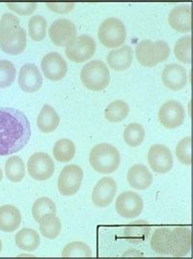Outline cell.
I'll use <instances>...</instances> for the list:
<instances>
[{"label":"cell","mask_w":193,"mask_h":259,"mask_svg":"<svg viewBox=\"0 0 193 259\" xmlns=\"http://www.w3.org/2000/svg\"><path fill=\"white\" fill-rule=\"evenodd\" d=\"M31 138L26 115L17 108H0V156L22 150Z\"/></svg>","instance_id":"cell-1"},{"label":"cell","mask_w":193,"mask_h":259,"mask_svg":"<svg viewBox=\"0 0 193 259\" xmlns=\"http://www.w3.org/2000/svg\"><path fill=\"white\" fill-rule=\"evenodd\" d=\"M27 43L26 32L14 14H3L0 20V49L9 55L22 54Z\"/></svg>","instance_id":"cell-2"},{"label":"cell","mask_w":193,"mask_h":259,"mask_svg":"<svg viewBox=\"0 0 193 259\" xmlns=\"http://www.w3.org/2000/svg\"><path fill=\"white\" fill-rule=\"evenodd\" d=\"M89 162L96 172L111 174L118 169L121 156L118 149L112 144L101 143L90 152Z\"/></svg>","instance_id":"cell-3"},{"label":"cell","mask_w":193,"mask_h":259,"mask_svg":"<svg viewBox=\"0 0 193 259\" xmlns=\"http://www.w3.org/2000/svg\"><path fill=\"white\" fill-rule=\"evenodd\" d=\"M170 47L165 41L143 40L135 47V56L141 66L152 68L168 59Z\"/></svg>","instance_id":"cell-4"},{"label":"cell","mask_w":193,"mask_h":259,"mask_svg":"<svg viewBox=\"0 0 193 259\" xmlns=\"http://www.w3.org/2000/svg\"><path fill=\"white\" fill-rule=\"evenodd\" d=\"M80 79L87 89L95 92L102 91L109 85L110 72L103 61L92 60L81 69Z\"/></svg>","instance_id":"cell-5"},{"label":"cell","mask_w":193,"mask_h":259,"mask_svg":"<svg viewBox=\"0 0 193 259\" xmlns=\"http://www.w3.org/2000/svg\"><path fill=\"white\" fill-rule=\"evenodd\" d=\"M98 37L102 45L108 49L123 46L127 39V30L124 22L116 18H108L101 24Z\"/></svg>","instance_id":"cell-6"},{"label":"cell","mask_w":193,"mask_h":259,"mask_svg":"<svg viewBox=\"0 0 193 259\" xmlns=\"http://www.w3.org/2000/svg\"><path fill=\"white\" fill-rule=\"evenodd\" d=\"M83 169L76 164L66 165L58 177V190L64 196L75 195L80 189L83 181Z\"/></svg>","instance_id":"cell-7"},{"label":"cell","mask_w":193,"mask_h":259,"mask_svg":"<svg viewBox=\"0 0 193 259\" xmlns=\"http://www.w3.org/2000/svg\"><path fill=\"white\" fill-rule=\"evenodd\" d=\"M96 53V42L89 35L76 37L75 42L66 48L65 54L74 63H83L91 59Z\"/></svg>","instance_id":"cell-8"},{"label":"cell","mask_w":193,"mask_h":259,"mask_svg":"<svg viewBox=\"0 0 193 259\" xmlns=\"http://www.w3.org/2000/svg\"><path fill=\"white\" fill-rule=\"evenodd\" d=\"M27 171L36 181L49 180L55 171L53 159L43 152L33 154L27 162Z\"/></svg>","instance_id":"cell-9"},{"label":"cell","mask_w":193,"mask_h":259,"mask_svg":"<svg viewBox=\"0 0 193 259\" xmlns=\"http://www.w3.org/2000/svg\"><path fill=\"white\" fill-rule=\"evenodd\" d=\"M185 119V111L182 104L170 100L164 103L159 110V120L166 129H177L181 127Z\"/></svg>","instance_id":"cell-10"},{"label":"cell","mask_w":193,"mask_h":259,"mask_svg":"<svg viewBox=\"0 0 193 259\" xmlns=\"http://www.w3.org/2000/svg\"><path fill=\"white\" fill-rule=\"evenodd\" d=\"M49 35L53 43L57 47H69L76 39L75 25L69 20L59 19L52 23Z\"/></svg>","instance_id":"cell-11"},{"label":"cell","mask_w":193,"mask_h":259,"mask_svg":"<svg viewBox=\"0 0 193 259\" xmlns=\"http://www.w3.org/2000/svg\"><path fill=\"white\" fill-rule=\"evenodd\" d=\"M116 211L125 219H133L139 216L144 208V202L139 194L127 191L119 195L115 203Z\"/></svg>","instance_id":"cell-12"},{"label":"cell","mask_w":193,"mask_h":259,"mask_svg":"<svg viewBox=\"0 0 193 259\" xmlns=\"http://www.w3.org/2000/svg\"><path fill=\"white\" fill-rule=\"evenodd\" d=\"M43 76L52 81H59L64 78L68 73V64L61 54L49 53L43 56L41 62Z\"/></svg>","instance_id":"cell-13"},{"label":"cell","mask_w":193,"mask_h":259,"mask_svg":"<svg viewBox=\"0 0 193 259\" xmlns=\"http://www.w3.org/2000/svg\"><path fill=\"white\" fill-rule=\"evenodd\" d=\"M148 162L155 172L164 174L173 168V156L170 149L163 144L151 146L148 152Z\"/></svg>","instance_id":"cell-14"},{"label":"cell","mask_w":193,"mask_h":259,"mask_svg":"<svg viewBox=\"0 0 193 259\" xmlns=\"http://www.w3.org/2000/svg\"><path fill=\"white\" fill-rule=\"evenodd\" d=\"M191 248V232L188 227H177L171 229L170 252L174 257L186 256Z\"/></svg>","instance_id":"cell-15"},{"label":"cell","mask_w":193,"mask_h":259,"mask_svg":"<svg viewBox=\"0 0 193 259\" xmlns=\"http://www.w3.org/2000/svg\"><path fill=\"white\" fill-rule=\"evenodd\" d=\"M117 183L111 177H104L96 184L93 193L92 201L100 208L110 205L117 193Z\"/></svg>","instance_id":"cell-16"},{"label":"cell","mask_w":193,"mask_h":259,"mask_svg":"<svg viewBox=\"0 0 193 259\" xmlns=\"http://www.w3.org/2000/svg\"><path fill=\"white\" fill-rule=\"evenodd\" d=\"M18 82L23 92L35 93L43 85V76L36 65L27 63L21 68Z\"/></svg>","instance_id":"cell-17"},{"label":"cell","mask_w":193,"mask_h":259,"mask_svg":"<svg viewBox=\"0 0 193 259\" xmlns=\"http://www.w3.org/2000/svg\"><path fill=\"white\" fill-rule=\"evenodd\" d=\"M162 83L172 91H179L187 84V72L182 65H167L161 74Z\"/></svg>","instance_id":"cell-18"},{"label":"cell","mask_w":193,"mask_h":259,"mask_svg":"<svg viewBox=\"0 0 193 259\" xmlns=\"http://www.w3.org/2000/svg\"><path fill=\"white\" fill-rule=\"evenodd\" d=\"M127 179L129 186L138 191H145L153 184V174L144 164L132 165L128 171Z\"/></svg>","instance_id":"cell-19"},{"label":"cell","mask_w":193,"mask_h":259,"mask_svg":"<svg viewBox=\"0 0 193 259\" xmlns=\"http://www.w3.org/2000/svg\"><path fill=\"white\" fill-rule=\"evenodd\" d=\"M168 22L172 28L178 32H190L191 30V7L178 6L168 15Z\"/></svg>","instance_id":"cell-20"},{"label":"cell","mask_w":193,"mask_h":259,"mask_svg":"<svg viewBox=\"0 0 193 259\" xmlns=\"http://www.w3.org/2000/svg\"><path fill=\"white\" fill-rule=\"evenodd\" d=\"M132 59L133 52L129 46H123L119 49H115L108 53L107 56L108 66L116 72H124L128 70L132 63Z\"/></svg>","instance_id":"cell-21"},{"label":"cell","mask_w":193,"mask_h":259,"mask_svg":"<svg viewBox=\"0 0 193 259\" xmlns=\"http://www.w3.org/2000/svg\"><path fill=\"white\" fill-rule=\"evenodd\" d=\"M22 223V215L16 206L3 205L0 207V230L3 232L16 231Z\"/></svg>","instance_id":"cell-22"},{"label":"cell","mask_w":193,"mask_h":259,"mask_svg":"<svg viewBox=\"0 0 193 259\" xmlns=\"http://www.w3.org/2000/svg\"><path fill=\"white\" fill-rule=\"evenodd\" d=\"M60 124L57 111L50 105H44L37 118V127L44 134L54 133Z\"/></svg>","instance_id":"cell-23"},{"label":"cell","mask_w":193,"mask_h":259,"mask_svg":"<svg viewBox=\"0 0 193 259\" xmlns=\"http://www.w3.org/2000/svg\"><path fill=\"white\" fill-rule=\"evenodd\" d=\"M151 226L145 221H135L125 227L124 237L133 245L144 242L150 234Z\"/></svg>","instance_id":"cell-24"},{"label":"cell","mask_w":193,"mask_h":259,"mask_svg":"<svg viewBox=\"0 0 193 259\" xmlns=\"http://www.w3.org/2000/svg\"><path fill=\"white\" fill-rule=\"evenodd\" d=\"M171 229L168 227L158 228L151 238V248L159 255H169Z\"/></svg>","instance_id":"cell-25"},{"label":"cell","mask_w":193,"mask_h":259,"mask_svg":"<svg viewBox=\"0 0 193 259\" xmlns=\"http://www.w3.org/2000/svg\"><path fill=\"white\" fill-rule=\"evenodd\" d=\"M16 246L24 251H34L39 248L41 238L39 233L31 228H22L15 237Z\"/></svg>","instance_id":"cell-26"},{"label":"cell","mask_w":193,"mask_h":259,"mask_svg":"<svg viewBox=\"0 0 193 259\" xmlns=\"http://www.w3.org/2000/svg\"><path fill=\"white\" fill-rule=\"evenodd\" d=\"M40 231L43 237L54 240L58 237L62 230L61 221L56 214H49L43 216L40 222Z\"/></svg>","instance_id":"cell-27"},{"label":"cell","mask_w":193,"mask_h":259,"mask_svg":"<svg viewBox=\"0 0 193 259\" xmlns=\"http://www.w3.org/2000/svg\"><path fill=\"white\" fill-rule=\"evenodd\" d=\"M5 173L9 181L19 183L25 176V165L22 158L19 156H12L5 163Z\"/></svg>","instance_id":"cell-28"},{"label":"cell","mask_w":193,"mask_h":259,"mask_svg":"<svg viewBox=\"0 0 193 259\" xmlns=\"http://www.w3.org/2000/svg\"><path fill=\"white\" fill-rule=\"evenodd\" d=\"M76 152L75 143L69 139H61L54 144V159L59 162H69L74 159Z\"/></svg>","instance_id":"cell-29"},{"label":"cell","mask_w":193,"mask_h":259,"mask_svg":"<svg viewBox=\"0 0 193 259\" xmlns=\"http://www.w3.org/2000/svg\"><path fill=\"white\" fill-rule=\"evenodd\" d=\"M129 113V105L122 100L114 101L105 110V116L111 123H120L127 118Z\"/></svg>","instance_id":"cell-30"},{"label":"cell","mask_w":193,"mask_h":259,"mask_svg":"<svg viewBox=\"0 0 193 259\" xmlns=\"http://www.w3.org/2000/svg\"><path fill=\"white\" fill-rule=\"evenodd\" d=\"M145 130L138 123H130L124 131V141L129 147H138L145 140Z\"/></svg>","instance_id":"cell-31"},{"label":"cell","mask_w":193,"mask_h":259,"mask_svg":"<svg viewBox=\"0 0 193 259\" xmlns=\"http://www.w3.org/2000/svg\"><path fill=\"white\" fill-rule=\"evenodd\" d=\"M47 22L43 16L35 15L28 22L29 36L35 42H41L46 36Z\"/></svg>","instance_id":"cell-32"},{"label":"cell","mask_w":193,"mask_h":259,"mask_svg":"<svg viewBox=\"0 0 193 259\" xmlns=\"http://www.w3.org/2000/svg\"><path fill=\"white\" fill-rule=\"evenodd\" d=\"M49 214H56V205L54 200L49 197H40L32 206L34 220L39 223L43 216Z\"/></svg>","instance_id":"cell-33"},{"label":"cell","mask_w":193,"mask_h":259,"mask_svg":"<svg viewBox=\"0 0 193 259\" xmlns=\"http://www.w3.org/2000/svg\"><path fill=\"white\" fill-rule=\"evenodd\" d=\"M175 57L182 63L191 62V37L184 36L180 38L174 47Z\"/></svg>","instance_id":"cell-34"},{"label":"cell","mask_w":193,"mask_h":259,"mask_svg":"<svg viewBox=\"0 0 193 259\" xmlns=\"http://www.w3.org/2000/svg\"><path fill=\"white\" fill-rule=\"evenodd\" d=\"M93 254L91 248L83 242H72L62 250V257H91Z\"/></svg>","instance_id":"cell-35"},{"label":"cell","mask_w":193,"mask_h":259,"mask_svg":"<svg viewBox=\"0 0 193 259\" xmlns=\"http://www.w3.org/2000/svg\"><path fill=\"white\" fill-rule=\"evenodd\" d=\"M17 76L15 65L8 60H0V88L11 87Z\"/></svg>","instance_id":"cell-36"},{"label":"cell","mask_w":193,"mask_h":259,"mask_svg":"<svg viewBox=\"0 0 193 259\" xmlns=\"http://www.w3.org/2000/svg\"><path fill=\"white\" fill-rule=\"evenodd\" d=\"M191 139L190 137L183 138L179 141L178 145L176 146V156L180 162H182L184 165H190L191 164Z\"/></svg>","instance_id":"cell-37"},{"label":"cell","mask_w":193,"mask_h":259,"mask_svg":"<svg viewBox=\"0 0 193 259\" xmlns=\"http://www.w3.org/2000/svg\"><path fill=\"white\" fill-rule=\"evenodd\" d=\"M6 6L21 16H30L37 9V3L35 2H8Z\"/></svg>","instance_id":"cell-38"},{"label":"cell","mask_w":193,"mask_h":259,"mask_svg":"<svg viewBox=\"0 0 193 259\" xmlns=\"http://www.w3.org/2000/svg\"><path fill=\"white\" fill-rule=\"evenodd\" d=\"M46 6L54 13L57 14H68L72 11L75 7V3L70 2H49Z\"/></svg>","instance_id":"cell-39"},{"label":"cell","mask_w":193,"mask_h":259,"mask_svg":"<svg viewBox=\"0 0 193 259\" xmlns=\"http://www.w3.org/2000/svg\"><path fill=\"white\" fill-rule=\"evenodd\" d=\"M123 256H142V253L138 251V250L132 248V249H129L128 251H126L123 254Z\"/></svg>","instance_id":"cell-40"},{"label":"cell","mask_w":193,"mask_h":259,"mask_svg":"<svg viewBox=\"0 0 193 259\" xmlns=\"http://www.w3.org/2000/svg\"><path fill=\"white\" fill-rule=\"evenodd\" d=\"M2 179H3V171H2V169L0 167V182L2 181Z\"/></svg>","instance_id":"cell-41"},{"label":"cell","mask_w":193,"mask_h":259,"mask_svg":"<svg viewBox=\"0 0 193 259\" xmlns=\"http://www.w3.org/2000/svg\"><path fill=\"white\" fill-rule=\"evenodd\" d=\"M1 250H2V242L0 240V252H1Z\"/></svg>","instance_id":"cell-42"}]
</instances>
